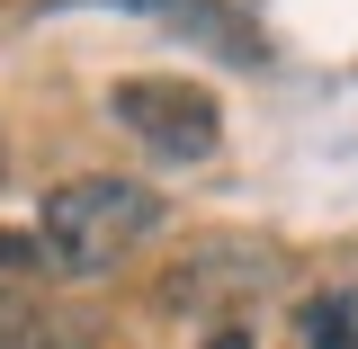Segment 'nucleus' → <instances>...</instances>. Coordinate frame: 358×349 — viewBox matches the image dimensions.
Wrapping results in <instances>:
<instances>
[{"instance_id": "obj_6", "label": "nucleus", "mask_w": 358, "mask_h": 349, "mask_svg": "<svg viewBox=\"0 0 358 349\" xmlns=\"http://www.w3.org/2000/svg\"><path fill=\"white\" fill-rule=\"evenodd\" d=\"M0 269H36V242H18V233H0Z\"/></svg>"}, {"instance_id": "obj_2", "label": "nucleus", "mask_w": 358, "mask_h": 349, "mask_svg": "<svg viewBox=\"0 0 358 349\" xmlns=\"http://www.w3.org/2000/svg\"><path fill=\"white\" fill-rule=\"evenodd\" d=\"M117 126L152 152V162H179V171H197V162H215L224 143V108L206 99L197 81H179V72H143V81H117Z\"/></svg>"}, {"instance_id": "obj_7", "label": "nucleus", "mask_w": 358, "mask_h": 349, "mask_svg": "<svg viewBox=\"0 0 358 349\" xmlns=\"http://www.w3.org/2000/svg\"><path fill=\"white\" fill-rule=\"evenodd\" d=\"M206 349H260V341H251L242 322H215V332H206Z\"/></svg>"}, {"instance_id": "obj_1", "label": "nucleus", "mask_w": 358, "mask_h": 349, "mask_svg": "<svg viewBox=\"0 0 358 349\" xmlns=\"http://www.w3.org/2000/svg\"><path fill=\"white\" fill-rule=\"evenodd\" d=\"M162 224H171L162 188L117 179V171H81V179H63V188L45 197L36 260L54 269V278H108V269H126Z\"/></svg>"}, {"instance_id": "obj_3", "label": "nucleus", "mask_w": 358, "mask_h": 349, "mask_svg": "<svg viewBox=\"0 0 358 349\" xmlns=\"http://www.w3.org/2000/svg\"><path fill=\"white\" fill-rule=\"evenodd\" d=\"M268 278H278V251H268V242L206 233V242H188V251L152 278V296H162V313H224V305H251Z\"/></svg>"}, {"instance_id": "obj_8", "label": "nucleus", "mask_w": 358, "mask_h": 349, "mask_svg": "<svg viewBox=\"0 0 358 349\" xmlns=\"http://www.w3.org/2000/svg\"><path fill=\"white\" fill-rule=\"evenodd\" d=\"M0 179H9V134H0Z\"/></svg>"}, {"instance_id": "obj_4", "label": "nucleus", "mask_w": 358, "mask_h": 349, "mask_svg": "<svg viewBox=\"0 0 358 349\" xmlns=\"http://www.w3.org/2000/svg\"><path fill=\"white\" fill-rule=\"evenodd\" d=\"M99 9H134V18H152V27L188 36L197 54H215V63H268L260 27H251L233 0H99Z\"/></svg>"}, {"instance_id": "obj_5", "label": "nucleus", "mask_w": 358, "mask_h": 349, "mask_svg": "<svg viewBox=\"0 0 358 349\" xmlns=\"http://www.w3.org/2000/svg\"><path fill=\"white\" fill-rule=\"evenodd\" d=\"M296 349H358V287H313L296 305Z\"/></svg>"}]
</instances>
